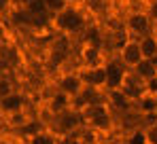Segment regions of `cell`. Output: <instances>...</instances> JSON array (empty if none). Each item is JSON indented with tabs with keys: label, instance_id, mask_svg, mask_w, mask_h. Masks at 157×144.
<instances>
[{
	"label": "cell",
	"instance_id": "cell-19",
	"mask_svg": "<svg viewBox=\"0 0 157 144\" xmlns=\"http://www.w3.org/2000/svg\"><path fill=\"white\" fill-rule=\"evenodd\" d=\"M15 89H13V81L9 78V76H0V100L4 96H9V93H13Z\"/></svg>",
	"mask_w": 157,
	"mask_h": 144
},
{
	"label": "cell",
	"instance_id": "cell-25",
	"mask_svg": "<svg viewBox=\"0 0 157 144\" xmlns=\"http://www.w3.org/2000/svg\"><path fill=\"white\" fill-rule=\"evenodd\" d=\"M0 15H2V13H0Z\"/></svg>",
	"mask_w": 157,
	"mask_h": 144
},
{
	"label": "cell",
	"instance_id": "cell-24",
	"mask_svg": "<svg viewBox=\"0 0 157 144\" xmlns=\"http://www.w3.org/2000/svg\"><path fill=\"white\" fill-rule=\"evenodd\" d=\"M0 115H2V112H0Z\"/></svg>",
	"mask_w": 157,
	"mask_h": 144
},
{
	"label": "cell",
	"instance_id": "cell-15",
	"mask_svg": "<svg viewBox=\"0 0 157 144\" xmlns=\"http://www.w3.org/2000/svg\"><path fill=\"white\" fill-rule=\"evenodd\" d=\"M28 144H59L57 142V134L55 131H49V129H40L36 136H32Z\"/></svg>",
	"mask_w": 157,
	"mask_h": 144
},
{
	"label": "cell",
	"instance_id": "cell-7",
	"mask_svg": "<svg viewBox=\"0 0 157 144\" xmlns=\"http://www.w3.org/2000/svg\"><path fill=\"white\" fill-rule=\"evenodd\" d=\"M83 89H85V85H83V78H81L78 70L59 74V78H57V91L59 93H64V96L70 97V100H75Z\"/></svg>",
	"mask_w": 157,
	"mask_h": 144
},
{
	"label": "cell",
	"instance_id": "cell-18",
	"mask_svg": "<svg viewBox=\"0 0 157 144\" xmlns=\"http://www.w3.org/2000/svg\"><path fill=\"white\" fill-rule=\"evenodd\" d=\"M45 4H47V9H49V13H51V17H53V15H57L59 11H64L70 2H68V0H45Z\"/></svg>",
	"mask_w": 157,
	"mask_h": 144
},
{
	"label": "cell",
	"instance_id": "cell-21",
	"mask_svg": "<svg viewBox=\"0 0 157 144\" xmlns=\"http://www.w3.org/2000/svg\"><path fill=\"white\" fill-rule=\"evenodd\" d=\"M9 68H11L9 59H6L4 55H0V76H6V74H9Z\"/></svg>",
	"mask_w": 157,
	"mask_h": 144
},
{
	"label": "cell",
	"instance_id": "cell-5",
	"mask_svg": "<svg viewBox=\"0 0 157 144\" xmlns=\"http://www.w3.org/2000/svg\"><path fill=\"white\" fill-rule=\"evenodd\" d=\"M104 66H106V91L121 89L123 83H125V78H128V74H130V70H128L117 57L104 62Z\"/></svg>",
	"mask_w": 157,
	"mask_h": 144
},
{
	"label": "cell",
	"instance_id": "cell-20",
	"mask_svg": "<svg viewBox=\"0 0 157 144\" xmlns=\"http://www.w3.org/2000/svg\"><path fill=\"white\" fill-rule=\"evenodd\" d=\"M147 13H149V17L153 19V24L157 25V0H149V6H147Z\"/></svg>",
	"mask_w": 157,
	"mask_h": 144
},
{
	"label": "cell",
	"instance_id": "cell-8",
	"mask_svg": "<svg viewBox=\"0 0 157 144\" xmlns=\"http://www.w3.org/2000/svg\"><path fill=\"white\" fill-rule=\"evenodd\" d=\"M121 91H123V93H125V97H128L132 104H134V102H138L140 97L144 96L149 89H147V83H144L140 76H136V74L130 70L128 78H125V83H123V87H121Z\"/></svg>",
	"mask_w": 157,
	"mask_h": 144
},
{
	"label": "cell",
	"instance_id": "cell-6",
	"mask_svg": "<svg viewBox=\"0 0 157 144\" xmlns=\"http://www.w3.org/2000/svg\"><path fill=\"white\" fill-rule=\"evenodd\" d=\"M78 74L83 78V85L85 87H91V89H104L106 91V66L104 64H98V66H81Z\"/></svg>",
	"mask_w": 157,
	"mask_h": 144
},
{
	"label": "cell",
	"instance_id": "cell-2",
	"mask_svg": "<svg viewBox=\"0 0 157 144\" xmlns=\"http://www.w3.org/2000/svg\"><path fill=\"white\" fill-rule=\"evenodd\" d=\"M81 117H83V125L85 127H91V129H108L110 127V106L104 102H98V104H91L87 106L85 110H81Z\"/></svg>",
	"mask_w": 157,
	"mask_h": 144
},
{
	"label": "cell",
	"instance_id": "cell-14",
	"mask_svg": "<svg viewBox=\"0 0 157 144\" xmlns=\"http://www.w3.org/2000/svg\"><path fill=\"white\" fill-rule=\"evenodd\" d=\"M138 43H140V49H142L144 59H155L157 57V36L155 34L142 36V38H138Z\"/></svg>",
	"mask_w": 157,
	"mask_h": 144
},
{
	"label": "cell",
	"instance_id": "cell-3",
	"mask_svg": "<svg viewBox=\"0 0 157 144\" xmlns=\"http://www.w3.org/2000/svg\"><path fill=\"white\" fill-rule=\"evenodd\" d=\"M125 28H128V32L134 34L136 38H142V36H149V34H153V19L149 17V13H147V9H134L130 11L128 15H125Z\"/></svg>",
	"mask_w": 157,
	"mask_h": 144
},
{
	"label": "cell",
	"instance_id": "cell-22",
	"mask_svg": "<svg viewBox=\"0 0 157 144\" xmlns=\"http://www.w3.org/2000/svg\"><path fill=\"white\" fill-rule=\"evenodd\" d=\"M147 134H149V142L157 144V123H153V125L147 129Z\"/></svg>",
	"mask_w": 157,
	"mask_h": 144
},
{
	"label": "cell",
	"instance_id": "cell-16",
	"mask_svg": "<svg viewBox=\"0 0 157 144\" xmlns=\"http://www.w3.org/2000/svg\"><path fill=\"white\" fill-rule=\"evenodd\" d=\"M125 144H151V142H149V134H147V129L136 127L134 131H130V136H128Z\"/></svg>",
	"mask_w": 157,
	"mask_h": 144
},
{
	"label": "cell",
	"instance_id": "cell-4",
	"mask_svg": "<svg viewBox=\"0 0 157 144\" xmlns=\"http://www.w3.org/2000/svg\"><path fill=\"white\" fill-rule=\"evenodd\" d=\"M117 59H119V62H121L128 70H134V68H136V66L144 59L138 38H125V40L121 43L119 51H117Z\"/></svg>",
	"mask_w": 157,
	"mask_h": 144
},
{
	"label": "cell",
	"instance_id": "cell-11",
	"mask_svg": "<svg viewBox=\"0 0 157 144\" xmlns=\"http://www.w3.org/2000/svg\"><path fill=\"white\" fill-rule=\"evenodd\" d=\"M134 108L142 117H153V115H157V93H149L147 91L138 102H134Z\"/></svg>",
	"mask_w": 157,
	"mask_h": 144
},
{
	"label": "cell",
	"instance_id": "cell-13",
	"mask_svg": "<svg viewBox=\"0 0 157 144\" xmlns=\"http://www.w3.org/2000/svg\"><path fill=\"white\" fill-rule=\"evenodd\" d=\"M132 72H134L136 76H140L144 83H149V81H153V78L157 76V66H155L153 59H142V62H140Z\"/></svg>",
	"mask_w": 157,
	"mask_h": 144
},
{
	"label": "cell",
	"instance_id": "cell-23",
	"mask_svg": "<svg viewBox=\"0 0 157 144\" xmlns=\"http://www.w3.org/2000/svg\"><path fill=\"white\" fill-rule=\"evenodd\" d=\"M147 89H149V93H157V76L147 83Z\"/></svg>",
	"mask_w": 157,
	"mask_h": 144
},
{
	"label": "cell",
	"instance_id": "cell-17",
	"mask_svg": "<svg viewBox=\"0 0 157 144\" xmlns=\"http://www.w3.org/2000/svg\"><path fill=\"white\" fill-rule=\"evenodd\" d=\"M28 121H30V117H28L26 110H24V112H17V115H11V117H9V125H11L13 129H17V131H19Z\"/></svg>",
	"mask_w": 157,
	"mask_h": 144
},
{
	"label": "cell",
	"instance_id": "cell-9",
	"mask_svg": "<svg viewBox=\"0 0 157 144\" xmlns=\"http://www.w3.org/2000/svg\"><path fill=\"white\" fill-rule=\"evenodd\" d=\"M26 104H28V100H26L24 93L13 91V93H9V96H4L0 100V112H2L4 117H11V115L24 112V110H26Z\"/></svg>",
	"mask_w": 157,
	"mask_h": 144
},
{
	"label": "cell",
	"instance_id": "cell-10",
	"mask_svg": "<svg viewBox=\"0 0 157 144\" xmlns=\"http://www.w3.org/2000/svg\"><path fill=\"white\" fill-rule=\"evenodd\" d=\"M106 104L110 106V110L115 108V110H119V112H128L134 108V104H132L130 100L125 97V93L121 91V89H115V91H106Z\"/></svg>",
	"mask_w": 157,
	"mask_h": 144
},
{
	"label": "cell",
	"instance_id": "cell-26",
	"mask_svg": "<svg viewBox=\"0 0 157 144\" xmlns=\"http://www.w3.org/2000/svg\"><path fill=\"white\" fill-rule=\"evenodd\" d=\"M26 144H28V142H26Z\"/></svg>",
	"mask_w": 157,
	"mask_h": 144
},
{
	"label": "cell",
	"instance_id": "cell-12",
	"mask_svg": "<svg viewBox=\"0 0 157 144\" xmlns=\"http://www.w3.org/2000/svg\"><path fill=\"white\" fill-rule=\"evenodd\" d=\"M98 64H104L102 62V49L85 43V47L81 49V66H98Z\"/></svg>",
	"mask_w": 157,
	"mask_h": 144
},
{
	"label": "cell",
	"instance_id": "cell-1",
	"mask_svg": "<svg viewBox=\"0 0 157 144\" xmlns=\"http://www.w3.org/2000/svg\"><path fill=\"white\" fill-rule=\"evenodd\" d=\"M51 25L59 32V34H64V36H72V34H78V32L85 30L87 19H85V15H83V11H81L78 6L68 4L64 11H59L57 15H53V17H51Z\"/></svg>",
	"mask_w": 157,
	"mask_h": 144
}]
</instances>
